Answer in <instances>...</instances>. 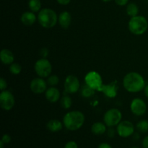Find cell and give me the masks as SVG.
<instances>
[{
    "label": "cell",
    "instance_id": "7c38bea8",
    "mask_svg": "<svg viewBox=\"0 0 148 148\" xmlns=\"http://www.w3.org/2000/svg\"><path fill=\"white\" fill-rule=\"evenodd\" d=\"M47 85L46 82L42 77L35 78L30 82V89L36 94H40L46 92Z\"/></svg>",
    "mask_w": 148,
    "mask_h": 148
},
{
    "label": "cell",
    "instance_id": "4fadbf2b",
    "mask_svg": "<svg viewBox=\"0 0 148 148\" xmlns=\"http://www.w3.org/2000/svg\"><path fill=\"white\" fill-rule=\"evenodd\" d=\"M117 90H118V85H117V81H114L108 85H103L100 88L99 91L103 92L105 95L108 98H113L116 96Z\"/></svg>",
    "mask_w": 148,
    "mask_h": 148
},
{
    "label": "cell",
    "instance_id": "30bf717a",
    "mask_svg": "<svg viewBox=\"0 0 148 148\" xmlns=\"http://www.w3.org/2000/svg\"><path fill=\"white\" fill-rule=\"evenodd\" d=\"M80 87L79 81L77 77L74 75H69L66 77L64 82L65 91L68 93L73 94L77 92Z\"/></svg>",
    "mask_w": 148,
    "mask_h": 148
},
{
    "label": "cell",
    "instance_id": "e575fe53",
    "mask_svg": "<svg viewBox=\"0 0 148 148\" xmlns=\"http://www.w3.org/2000/svg\"><path fill=\"white\" fill-rule=\"evenodd\" d=\"M114 134H115V130L113 128H110L108 130V136L109 137H114Z\"/></svg>",
    "mask_w": 148,
    "mask_h": 148
},
{
    "label": "cell",
    "instance_id": "1f68e13d",
    "mask_svg": "<svg viewBox=\"0 0 148 148\" xmlns=\"http://www.w3.org/2000/svg\"><path fill=\"white\" fill-rule=\"evenodd\" d=\"M142 145H143V148H148V135L143 139Z\"/></svg>",
    "mask_w": 148,
    "mask_h": 148
},
{
    "label": "cell",
    "instance_id": "d6986e66",
    "mask_svg": "<svg viewBox=\"0 0 148 148\" xmlns=\"http://www.w3.org/2000/svg\"><path fill=\"white\" fill-rule=\"evenodd\" d=\"M91 132L95 135H102L106 132V125L102 122H95L91 127Z\"/></svg>",
    "mask_w": 148,
    "mask_h": 148
},
{
    "label": "cell",
    "instance_id": "ba28073f",
    "mask_svg": "<svg viewBox=\"0 0 148 148\" xmlns=\"http://www.w3.org/2000/svg\"><path fill=\"white\" fill-rule=\"evenodd\" d=\"M116 132L119 136L123 138H127L134 134V127L131 121H123L117 125Z\"/></svg>",
    "mask_w": 148,
    "mask_h": 148
},
{
    "label": "cell",
    "instance_id": "d4e9b609",
    "mask_svg": "<svg viewBox=\"0 0 148 148\" xmlns=\"http://www.w3.org/2000/svg\"><path fill=\"white\" fill-rule=\"evenodd\" d=\"M22 71V67L19 64L17 63H12V64H10V72H11L12 75H17L21 72Z\"/></svg>",
    "mask_w": 148,
    "mask_h": 148
},
{
    "label": "cell",
    "instance_id": "ac0fdd59",
    "mask_svg": "<svg viewBox=\"0 0 148 148\" xmlns=\"http://www.w3.org/2000/svg\"><path fill=\"white\" fill-rule=\"evenodd\" d=\"M48 130L51 132H58L63 128V124L60 121L57 119L50 120L46 124Z\"/></svg>",
    "mask_w": 148,
    "mask_h": 148
},
{
    "label": "cell",
    "instance_id": "5bb4252c",
    "mask_svg": "<svg viewBox=\"0 0 148 148\" xmlns=\"http://www.w3.org/2000/svg\"><path fill=\"white\" fill-rule=\"evenodd\" d=\"M46 98L51 103L57 102L60 98V92L55 87H51L50 88L46 90Z\"/></svg>",
    "mask_w": 148,
    "mask_h": 148
},
{
    "label": "cell",
    "instance_id": "8fae6325",
    "mask_svg": "<svg viewBox=\"0 0 148 148\" xmlns=\"http://www.w3.org/2000/svg\"><path fill=\"white\" fill-rule=\"evenodd\" d=\"M132 112L136 116L144 115L147 111V105L141 98H134L130 105Z\"/></svg>",
    "mask_w": 148,
    "mask_h": 148
},
{
    "label": "cell",
    "instance_id": "74e56055",
    "mask_svg": "<svg viewBox=\"0 0 148 148\" xmlns=\"http://www.w3.org/2000/svg\"><path fill=\"white\" fill-rule=\"evenodd\" d=\"M102 1H103V2H108V1H111V0H102Z\"/></svg>",
    "mask_w": 148,
    "mask_h": 148
},
{
    "label": "cell",
    "instance_id": "e0dca14e",
    "mask_svg": "<svg viewBox=\"0 0 148 148\" xmlns=\"http://www.w3.org/2000/svg\"><path fill=\"white\" fill-rule=\"evenodd\" d=\"M21 22L25 25H32L36 20V16L33 12H25L21 16Z\"/></svg>",
    "mask_w": 148,
    "mask_h": 148
},
{
    "label": "cell",
    "instance_id": "f35d334b",
    "mask_svg": "<svg viewBox=\"0 0 148 148\" xmlns=\"http://www.w3.org/2000/svg\"><path fill=\"white\" fill-rule=\"evenodd\" d=\"M131 148H139V147H131Z\"/></svg>",
    "mask_w": 148,
    "mask_h": 148
},
{
    "label": "cell",
    "instance_id": "9a60e30c",
    "mask_svg": "<svg viewBox=\"0 0 148 148\" xmlns=\"http://www.w3.org/2000/svg\"><path fill=\"white\" fill-rule=\"evenodd\" d=\"M59 23L62 28L66 29L70 25L72 21V17L69 12L64 11L59 14Z\"/></svg>",
    "mask_w": 148,
    "mask_h": 148
},
{
    "label": "cell",
    "instance_id": "83f0119b",
    "mask_svg": "<svg viewBox=\"0 0 148 148\" xmlns=\"http://www.w3.org/2000/svg\"><path fill=\"white\" fill-rule=\"evenodd\" d=\"M1 140L4 143V144H9V143L12 141V137H10V135H9V134H5L2 136Z\"/></svg>",
    "mask_w": 148,
    "mask_h": 148
},
{
    "label": "cell",
    "instance_id": "7a4b0ae2",
    "mask_svg": "<svg viewBox=\"0 0 148 148\" xmlns=\"http://www.w3.org/2000/svg\"><path fill=\"white\" fill-rule=\"evenodd\" d=\"M85 122V116L82 112L72 111L66 113L63 118L64 127L69 131H76L80 129Z\"/></svg>",
    "mask_w": 148,
    "mask_h": 148
},
{
    "label": "cell",
    "instance_id": "836d02e7",
    "mask_svg": "<svg viewBox=\"0 0 148 148\" xmlns=\"http://www.w3.org/2000/svg\"><path fill=\"white\" fill-rule=\"evenodd\" d=\"M56 1L62 5H67L70 3L71 0H56Z\"/></svg>",
    "mask_w": 148,
    "mask_h": 148
},
{
    "label": "cell",
    "instance_id": "44dd1931",
    "mask_svg": "<svg viewBox=\"0 0 148 148\" xmlns=\"http://www.w3.org/2000/svg\"><path fill=\"white\" fill-rule=\"evenodd\" d=\"M28 7L33 12H39L41 8L40 0H29Z\"/></svg>",
    "mask_w": 148,
    "mask_h": 148
},
{
    "label": "cell",
    "instance_id": "4dcf8cb0",
    "mask_svg": "<svg viewBox=\"0 0 148 148\" xmlns=\"http://www.w3.org/2000/svg\"><path fill=\"white\" fill-rule=\"evenodd\" d=\"M114 1L119 6H125L127 4L129 0H114Z\"/></svg>",
    "mask_w": 148,
    "mask_h": 148
},
{
    "label": "cell",
    "instance_id": "ffe728a7",
    "mask_svg": "<svg viewBox=\"0 0 148 148\" xmlns=\"http://www.w3.org/2000/svg\"><path fill=\"white\" fill-rule=\"evenodd\" d=\"M139 12V7L135 3H130L127 7V13L131 17L137 16Z\"/></svg>",
    "mask_w": 148,
    "mask_h": 148
},
{
    "label": "cell",
    "instance_id": "f1b7e54d",
    "mask_svg": "<svg viewBox=\"0 0 148 148\" xmlns=\"http://www.w3.org/2000/svg\"><path fill=\"white\" fill-rule=\"evenodd\" d=\"M7 84L5 79H4V78H1V79H0V89H1V90H4V89L7 88Z\"/></svg>",
    "mask_w": 148,
    "mask_h": 148
},
{
    "label": "cell",
    "instance_id": "d6a6232c",
    "mask_svg": "<svg viewBox=\"0 0 148 148\" xmlns=\"http://www.w3.org/2000/svg\"><path fill=\"white\" fill-rule=\"evenodd\" d=\"M98 148H113V147H111V145H110L109 144H108V143H103L98 145Z\"/></svg>",
    "mask_w": 148,
    "mask_h": 148
},
{
    "label": "cell",
    "instance_id": "8d00e7d4",
    "mask_svg": "<svg viewBox=\"0 0 148 148\" xmlns=\"http://www.w3.org/2000/svg\"><path fill=\"white\" fill-rule=\"evenodd\" d=\"M4 145L5 144H4V143L1 140V141H0V148H4Z\"/></svg>",
    "mask_w": 148,
    "mask_h": 148
},
{
    "label": "cell",
    "instance_id": "5b68a950",
    "mask_svg": "<svg viewBox=\"0 0 148 148\" xmlns=\"http://www.w3.org/2000/svg\"><path fill=\"white\" fill-rule=\"evenodd\" d=\"M122 119L121 112L117 108H111L107 111L104 114L103 121L106 125L109 127L116 126L121 122Z\"/></svg>",
    "mask_w": 148,
    "mask_h": 148
},
{
    "label": "cell",
    "instance_id": "2e32d148",
    "mask_svg": "<svg viewBox=\"0 0 148 148\" xmlns=\"http://www.w3.org/2000/svg\"><path fill=\"white\" fill-rule=\"evenodd\" d=\"M0 58L1 61L4 64H12L14 62V54L9 49H4L0 52Z\"/></svg>",
    "mask_w": 148,
    "mask_h": 148
},
{
    "label": "cell",
    "instance_id": "f546056e",
    "mask_svg": "<svg viewBox=\"0 0 148 148\" xmlns=\"http://www.w3.org/2000/svg\"><path fill=\"white\" fill-rule=\"evenodd\" d=\"M40 54L43 58H46L49 55V50L46 48H43V49H40Z\"/></svg>",
    "mask_w": 148,
    "mask_h": 148
},
{
    "label": "cell",
    "instance_id": "4316f807",
    "mask_svg": "<svg viewBox=\"0 0 148 148\" xmlns=\"http://www.w3.org/2000/svg\"><path fill=\"white\" fill-rule=\"evenodd\" d=\"M64 148H78V145L76 142L69 141L66 143Z\"/></svg>",
    "mask_w": 148,
    "mask_h": 148
},
{
    "label": "cell",
    "instance_id": "52a82bcc",
    "mask_svg": "<svg viewBox=\"0 0 148 148\" xmlns=\"http://www.w3.org/2000/svg\"><path fill=\"white\" fill-rule=\"evenodd\" d=\"M85 80L86 85H88L90 88H93L95 90L99 91L100 88L103 85V81L101 75H99V73L95 72V71L88 72L85 76Z\"/></svg>",
    "mask_w": 148,
    "mask_h": 148
},
{
    "label": "cell",
    "instance_id": "d590c367",
    "mask_svg": "<svg viewBox=\"0 0 148 148\" xmlns=\"http://www.w3.org/2000/svg\"><path fill=\"white\" fill-rule=\"evenodd\" d=\"M144 92H145V95H146V97L148 98V85H145V87L144 88Z\"/></svg>",
    "mask_w": 148,
    "mask_h": 148
},
{
    "label": "cell",
    "instance_id": "cb8c5ba5",
    "mask_svg": "<svg viewBox=\"0 0 148 148\" xmlns=\"http://www.w3.org/2000/svg\"><path fill=\"white\" fill-rule=\"evenodd\" d=\"M72 98L70 97L67 96V95H65L63 96L61 99V105L65 109H68V108H70L72 106Z\"/></svg>",
    "mask_w": 148,
    "mask_h": 148
},
{
    "label": "cell",
    "instance_id": "603a6c76",
    "mask_svg": "<svg viewBox=\"0 0 148 148\" xmlns=\"http://www.w3.org/2000/svg\"><path fill=\"white\" fill-rule=\"evenodd\" d=\"M137 130L142 133H146L148 132V121L147 120H142L139 121L136 125Z\"/></svg>",
    "mask_w": 148,
    "mask_h": 148
},
{
    "label": "cell",
    "instance_id": "9c48e42d",
    "mask_svg": "<svg viewBox=\"0 0 148 148\" xmlns=\"http://www.w3.org/2000/svg\"><path fill=\"white\" fill-rule=\"evenodd\" d=\"M14 105V98L10 91L2 90L0 94V106L5 111H10Z\"/></svg>",
    "mask_w": 148,
    "mask_h": 148
},
{
    "label": "cell",
    "instance_id": "484cf974",
    "mask_svg": "<svg viewBox=\"0 0 148 148\" xmlns=\"http://www.w3.org/2000/svg\"><path fill=\"white\" fill-rule=\"evenodd\" d=\"M59 79L56 75H51V76L49 77L48 78L47 82L49 85H51V87L56 86L58 83H59Z\"/></svg>",
    "mask_w": 148,
    "mask_h": 148
},
{
    "label": "cell",
    "instance_id": "6da1fadb",
    "mask_svg": "<svg viewBox=\"0 0 148 148\" xmlns=\"http://www.w3.org/2000/svg\"><path fill=\"white\" fill-rule=\"evenodd\" d=\"M124 88L130 92H138L145 87V81L140 74L130 72L125 75L123 79Z\"/></svg>",
    "mask_w": 148,
    "mask_h": 148
},
{
    "label": "cell",
    "instance_id": "8992f818",
    "mask_svg": "<svg viewBox=\"0 0 148 148\" xmlns=\"http://www.w3.org/2000/svg\"><path fill=\"white\" fill-rule=\"evenodd\" d=\"M35 71L40 77H46L51 73L52 66L46 58H42L35 64Z\"/></svg>",
    "mask_w": 148,
    "mask_h": 148
},
{
    "label": "cell",
    "instance_id": "277c9868",
    "mask_svg": "<svg viewBox=\"0 0 148 148\" xmlns=\"http://www.w3.org/2000/svg\"><path fill=\"white\" fill-rule=\"evenodd\" d=\"M128 26L129 30L132 33L137 36H141L147 31L148 22L143 16L137 15L131 17Z\"/></svg>",
    "mask_w": 148,
    "mask_h": 148
},
{
    "label": "cell",
    "instance_id": "7402d4cb",
    "mask_svg": "<svg viewBox=\"0 0 148 148\" xmlns=\"http://www.w3.org/2000/svg\"><path fill=\"white\" fill-rule=\"evenodd\" d=\"M95 90L93 88H90V86H88V85H86L85 86H84L82 88V90H81V94H82V96L84 98H90L92 95L95 94Z\"/></svg>",
    "mask_w": 148,
    "mask_h": 148
},
{
    "label": "cell",
    "instance_id": "3957f363",
    "mask_svg": "<svg viewBox=\"0 0 148 148\" xmlns=\"http://www.w3.org/2000/svg\"><path fill=\"white\" fill-rule=\"evenodd\" d=\"M38 20L42 27L51 28L56 25L58 17L54 10L50 8H44L40 10L38 14Z\"/></svg>",
    "mask_w": 148,
    "mask_h": 148
}]
</instances>
